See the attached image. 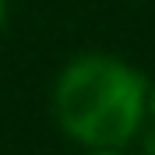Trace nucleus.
<instances>
[{"label": "nucleus", "instance_id": "3", "mask_svg": "<svg viewBox=\"0 0 155 155\" xmlns=\"http://www.w3.org/2000/svg\"><path fill=\"white\" fill-rule=\"evenodd\" d=\"M148 109H152V116H155V92H152V99H148Z\"/></svg>", "mask_w": 155, "mask_h": 155}, {"label": "nucleus", "instance_id": "4", "mask_svg": "<svg viewBox=\"0 0 155 155\" xmlns=\"http://www.w3.org/2000/svg\"><path fill=\"white\" fill-rule=\"evenodd\" d=\"M0 25H4V0H0Z\"/></svg>", "mask_w": 155, "mask_h": 155}, {"label": "nucleus", "instance_id": "2", "mask_svg": "<svg viewBox=\"0 0 155 155\" xmlns=\"http://www.w3.org/2000/svg\"><path fill=\"white\" fill-rule=\"evenodd\" d=\"M92 155H120V148H95Z\"/></svg>", "mask_w": 155, "mask_h": 155}, {"label": "nucleus", "instance_id": "1", "mask_svg": "<svg viewBox=\"0 0 155 155\" xmlns=\"http://www.w3.org/2000/svg\"><path fill=\"white\" fill-rule=\"evenodd\" d=\"M145 78L116 57H78L53 88V113L64 134L88 148H124L145 116Z\"/></svg>", "mask_w": 155, "mask_h": 155}]
</instances>
